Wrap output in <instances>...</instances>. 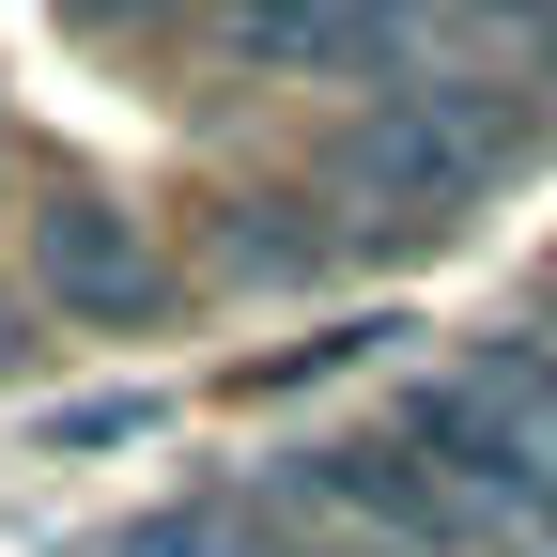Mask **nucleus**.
Segmentation results:
<instances>
[{
	"label": "nucleus",
	"instance_id": "obj_1",
	"mask_svg": "<svg viewBox=\"0 0 557 557\" xmlns=\"http://www.w3.org/2000/svg\"><path fill=\"white\" fill-rule=\"evenodd\" d=\"M16 263H32V295H47L62 325H109V341L171 325V248L139 233L109 186H47L32 218H16Z\"/></svg>",
	"mask_w": 557,
	"mask_h": 557
},
{
	"label": "nucleus",
	"instance_id": "obj_2",
	"mask_svg": "<svg viewBox=\"0 0 557 557\" xmlns=\"http://www.w3.org/2000/svg\"><path fill=\"white\" fill-rule=\"evenodd\" d=\"M403 449L449 480V511H465L480 542H511V557H557V465H542V449H527V434H511V418L480 403L465 372H434V387L403 403Z\"/></svg>",
	"mask_w": 557,
	"mask_h": 557
},
{
	"label": "nucleus",
	"instance_id": "obj_3",
	"mask_svg": "<svg viewBox=\"0 0 557 557\" xmlns=\"http://www.w3.org/2000/svg\"><path fill=\"white\" fill-rule=\"evenodd\" d=\"M295 480H310V496H325L341 527H357L372 557H480V527L449 511V480L418 465L403 434H341V449H310Z\"/></svg>",
	"mask_w": 557,
	"mask_h": 557
},
{
	"label": "nucleus",
	"instance_id": "obj_4",
	"mask_svg": "<svg viewBox=\"0 0 557 557\" xmlns=\"http://www.w3.org/2000/svg\"><path fill=\"white\" fill-rule=\"evenodd\" d=\"M341 248H357V233H325V218H310L295 186H233V201H218V263H233V278H263V295L325 278Z\"/></svg>",
	"mask_w": 557,
	"mask_h": 557
},
{
	"label": "nucleus",
	"instance_id": "obj_5",
	"mask_svg": "<svg viewBox=\"0 0 557 557\" xmlns=\"http://www.w3.org/2000/svg\"><path fill=\"white\" fill-rule=\"evenodd\" d=\"M465 387H480V403H496L511 434H527V449L557 465V357H542V325H496V341L465 357Z\"/></svg>",
	"mask_w": 557,
	"mask_h": 557
},
{
	"label": "nucleus",
	"instance_id": "obj_6",
	"mask_svg": "<svg viewBox=\"0 0 557 557\" xmlns=\"http://www.w3.org/2000/svg\"><path fill=\"white\" fill-rule=\"evenodd\" d=\"M124 557H263V542H248V511H156Z\"/></svg>",
	"mask_w": 557,
	"mask_h": 557
},
{
	"label": "nucleus",
	"instance_id": "obj_7",
	"mask_svg": "<svg viewBox=\"0 0 557 557\" xmlns=\"http://www.w3.org/2000/svg\"><path fill=\"white\" fill-rule=\"evenodd\" d=\"M124 434H156V403H139V387H124V403H78V418H47V449H124Z\"/></svg>",
	"mask_w": 557,
	"mask_h": 557
},
{
	"label": "nucleus",
	"instance_id": "obj_8",
	"mask_svg": "<svg viewBox=\"0 0 557 557\" xmlns=\"http://www.w3.org/2000/svg\"><path fill=\"white\" fill-rule=\"evenodd\" d=\"M542 357H557V278H542Z\"/></svg>",
	"mask_w": 557,
	"mask_h": 557
}]
</instances>
